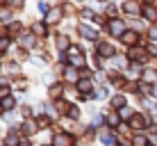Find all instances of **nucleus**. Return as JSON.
Here are the masks:
<instances>
[{
  "label": "nucleus",
  "mask_w": 157,
  "mask_h": 146,
  "mask_svg": "<svg viewBox=\"0 0 157 146\" xmlns=\"http://www.w3.org/2000/svg\"><path fill=\"white\" fill-rule=\"evenodd\" d=\"M80 34H82V37H86V39H91V41H96V39H98V34H96V30L86 28V25H80Z\"/></svg>",
  "instance_id": "obj_1"
},
{
  "label": "nucleus",
  "mask_w": 157,
  "mask_h": 146,
  "mask_svg": "<svg viewBox=\"0 0 157 146\" xmlns=\"http://www.w3.org/2000/svg\"><path fill=\"white\" fill-rule=\"evenodd\" d=\"M109 32H112L114 37L123 34V23H121V21H112V23H109Z\"/></svg>",
  "instance_id": "obj_2"
},
{
  "label": "nucleus",
  "mask_w": 157,
  "mask_h": 146,
  "mask_svg": "<svg viewBox=\"0 0 157 146\" xmlns=\"http://www.w3.org/2000/svg\"><path fill=\"white\" fill-rule=\"evenodd\" d=\"M59 18H62V9H59V7L50 9V14H48V23H57Z\"/></svg>",
  "instance_id": "obj_3"
},
{
  "label": "nucleus",
  "mask_w": 157,
  "mask_h": 146,
  "mask_svg": "<svg viewBox=\"0 0 157 146\" xmlns=\"http://www.w3.org/2000/svg\"><path fill=\"white\" fill-rule=\"evenodd\" d=\"M55 146H71V137H68V135H57Z\"/></svg>",
  "instance_id": "obj_4"
},
{
  "label": "nucleus",
  "mask_w": 157,
  "mask_h": 146,
  "mask_svg": "<svg viewBox=\"0 0 157 146\" xmlns=\"http://www.w3.org/2000/svg\"><path fill=\"white\" fill-rule=\"evenodd\" d=\"M21 46H28V48H32V46H34V39H32L30 34H23V37H21Z\"/></svg>",
  "instance_id": "obj_5"
},
{
  "label": "nucleus",
  "mask_w": 157,
  "mask_h": 146,
  "mask_svg": "<svg viewBox=\"0 0 157 146\" xmlns=\"http://www.w3.org/2000/svg\"><path fill=\"white\" fill-rule=\"evenodd\" d=\"M123 41H125V44H134V41H137V34H134V32H123Z\"/></svg>",
  "instance_id": "obj_6"
},
{
  "label": "nucleus",
  "mask_w": 157,
  "mask_h": 146,
  "mask_svg": "<svg viewBox=\"0 0 157 146\" xmlns=\"http://www.w3.org/2000/svg\"><path fill=\"white\" fill-rule=\"evenodd\" d=\"M130 57H132L134 62H137V59H139V62H144V59H146V55H144V50H132V53H130Z\"/></svg>",
  "instance_id": "obj_7"
},
{
  "label": "nucleus",
  "mask_w": 157,
  "mask_h": 146,
  "mask_svg": "<svg viewBox=\"0 0 157 146\" xmlns=\"http://www.w3.org/2000/svg\"><path fill=\"white\" fill-rule=\"evenodd\" d=\"M144 14H146V18H148V21H155V18H157V12H155L153 7H146Z\"/></svg>",
  "instance_id": "obj_8"
},
{
  "label": "nucleus",
  "mask_w": 157,
  "mask_h": 146,
  "mask_svg": "<svg viewBox=\"0 0 157 146\" xmlns=\"http://www.w3.org/2000/svg\"><path fill=\"white\" fill-rule=\"evenodd\" d=\"M100 53H102V55H109V57H112V55H114V48L107 46V44H102V46H100Z\"/></svg>",
  "instance_id": "obj_9"
},
{
  "label": "nucleus",
  "mask_w": 157,
  "mask_h": 146,
  "mask_svg": "<svg viewBox=\"0 0 157 146\" xmlns=\"http://www.w3.org/2000/svg\"><path fill=\"white\" fill-rule=\"evenodd\" d=\"M2 107H5V110H12V107H14V98H12V96H7V98L2 101Z\"/></svg>",
  "instance_id": "obj_10"
},
{
  "label": "nucleus",
  "mask_w": 157,
  "mask_h": 146,
  "mask_svg": "<svg viewBox=\"0 0 157 146\" xmlns=\"http://www.w3.org/2000/svg\"><path fill=\"white\" fill-rule=\"evenodd\" d=\"M132 128H144V121H141V116H132Z\"/></svg>",
  "instance_id": "obj_11"
},
{
  "label": "nucleus",
  "mask_w": 157,
  "mask_h": 146,
  "mask_svg": "<svg viewBox=\"0 0 157 146\" xmlns=\"http://www.w3.org/2000/svg\"><path fill=\"white\" fill-rule=\"evenodd\" d=\"M125 12H128V14H134V12H139V7H137L134 2H125Z\"/></svg>",
  "instance_id": "obj_12"
},
{
  "label": "nucleus",
  "mask_w": 157,
  "mask_h": 146,
  "mask_svg": "<svg viewBox=\"0 0 157 146\" xmlns=\"http://www.w3.org/2000/svg\"><path fill=\"white\" fill-rule=\"evenodd\" d=\"M78 87L86 91V89H91V82H89V80H80V82H78Z\"/></svg>",
  "instance_id": "obj_13"
},
{
  "label": "nucleus",
  "mask_w": 157,
  "mask_h": 146,
  "mask_svg": "<svg viewBox=\"0 0 157 146\" xmlns=\"http://www.w3.org/2000/svg\"><path fill=\"white\" fill-rule=\"evenodd\" d=\"M23 130L28 132V135H32V132H36V126H34V123H25V128H23Z\"/></svg>",
  "instance_id": "obj_14"
},
{
  "label": "nucleus",
  "mask_w": 157,
  "mask_h": 146,
  "mask_svg": "<svg viewBox=\"0 0 157 146\" xmlns=\"http://www.w3.org/2000/svg\"><path fill=\"white\" fill-rule=\"evenodd\" d=\"M57 46H59V48H62V50H64V48H68V41H66V37H59V41H57Z\"/></svg>",
  "instance_id": "obj_15"
},
{
  "label": "nucleus",
  "mask_w": 157,
  "mask_h": 146,
  "mask_svg": "<svg viewBox=\"0 0 157 146\" xmlns=\"http://www.w3.org/2000/svg\"><path fill=\"white\" fill-rule=\"evenodd\" d=\"M100 139H102L105 144H112V135H109V132H102V135H100Z\"/></svg>",
  "instance_id": "obj_16"
},
{
  "label": "nucleus",
  "mask_w": 157,
  "mask_h": 146,
  "mask_svg": "<svg viewBox=\"0 0 157 146\" xmlns=\"http://www.w3.org/2000/svg\"><path fill=\"white\" fill-rule=\"evenodd\" d=\"M114 105H116V107L125 105V98H123V96H116V98H114Z\"/></svg>",
  "instance_id": "obj_17"
},
{
  "label": "nucleus",
  "mask_w": 157,
  "mask_h": 146,
  "mask_svg": "<svg viewBox=\"0 0 157 146\" xmlns=\"http://www.w3.org/2000/svg\"><path fill=\"white\" fill-rule=\"evenodd\" d=\"M155 78H157V73H155V71H148V73H146V80H148V82H153Z\"/></svg>",
  "instance_id": "obj_18"
},
{
  "label": "nucleus",
  "mask_w": 157,
  "mask_h": 146,
  "mask_svg": "<svg viewBox=\"0 0 157 146\" xmlns=\"http://www.w3.org/2000/svg\"><path fill=\"white\" fill-rule=\"evenodd\" d=\"M66 78H68V80H75V69H68V73H66Z\"/></svg>",
  "instance_id": "obj_19"
},
{
  "label": "nucleus",
  "mask_w": 157,
  "mask_h": 146,
  "mask_svg": "<svg viewBox=\"0 0 157 146\" xmlns=\"http://www.w3.org/2000/svg\"><path fill=\"white\" fill-rule=\"evenodd\" d=\"M134 144H137V146H146V139L144 137H137V139H134Z\"/></svg>",
  "instance_id": "obj_20"
},
{
  "label": "nucleus",
  "mask_w": 157,
  "mask_h": 146,
  "mask_svg": "<svg viewBox=\"0 0 157 146\" xmlns=\"http://www.w3.org/2000/svg\"><path fill=\"white\" fill-rule=\"evenodd\" d=\"M0 18H2V21L9 18V12H7V9H2V12H0Z\"/></svg>",
  "instance_id": "obj_21"
},
{
  "label": "nucleus",
  "mask_w": 157,
  "mask_h": 146,
  "mask_svg": "<svg viewBox=\"0 0 157 146\" xmlns=\"http://www.w3.org/2000/svg\"><path fill=\"white\" fill-rule=\"evenodd\" d=\"M116 123H118V116L112 114V116H109V126H116Z\"/></svg>",
  "instance_id": "obj_22"
},
{
  "label": "nucleus",
  "mask_w": 157,
  "mask_h": 146,
  "mask_svg": "<svg viewBox=\"0 0 157 146\" xmlns=\"http://www.w3.org/2000/svg\"><path fill=\"white\" fill-rule=\"evenodd\" d=\"M7 144L9 146H16V137H14V135H12V137H7Z\"/></svg>",
  "instance_id": "obj_23"
},
{
  "label": "nucleus",
  "mask_w": 157,
  "mask_h": 146,
  "mask_svg": "<svg viewBox=\"0 0 157 146\" xmlns=\"http://www.w3.org/2000/svg\"><path fill=\"white\" fill-rule=\"evenodd\" d=\"M82 16H84V18H94V14H91L89 9H84V12H82Z\"/></svg>",
  "instance_id": "obj_24"
},
{
  "label": "nucleus",
  "mask_w": 157,
  "mask_h": 146,
  "mask_svg": "<svg viewBox=\"0 0 157 146\" xmlns=\"http://www.w3.org/2000/svg\"><path fill=\"white\" fill-rule=\"evenodd\" d=\"M150 37H153V39L157 41V28H153V30H150Z\"/></svg>",
  "instance_id": "obj_25"
},
{
  "label": "nucleus",
  "mask_w": 157,
  "mask_h": 146,
  "mask_svg": "<svg viewBox=\"0 0 157 146\" xmlns=\"http://www.w3.org/2000/svg\"><path fill=\"white\" fill-rule=\"evenodd\" d=\"M153 96H155V98H157V87H153Z\"/></svg>",
  "instance_id": "obj_26"
},
{
  "label": "nucleus",
  "mask_w": 157,
  "mask_h": 146,
  "mask_svg": "<svg viewBox=\"0 0 157 146\" xmlns=\"http://www.w3.org/2000/svg\"><path fill=\"white\" fill-rule=\"evenodd\" d=\"M155 50H157V46H155Z\"/></svg>",
  "instance_id": "obj_27"
},
{
  "label": "nucleus",
  "mask_w": 157,
  "mask_h": 146,
  "mask_svg": "<svg viewBox=\"0 0 157 146\" xmlns=\"http://www.w3.org/2000/svg\"><path fill=\"white\" fill-rule=\"evenodd\" d=\"M43 146H46V144H43Z\"/></svg>",
  "instance_id": "obj_28"
}]
</instances>
